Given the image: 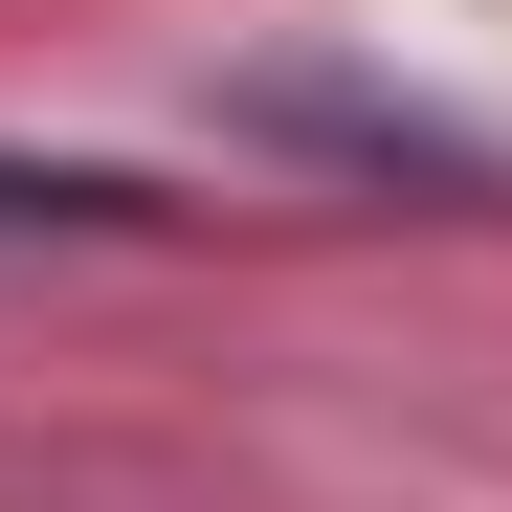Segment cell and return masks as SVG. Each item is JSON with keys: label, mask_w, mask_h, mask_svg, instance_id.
Masks as SVG:
<instances>
[{"label": "cell", "mask_w": 512, "mask_h": 512, "mask_svg": "<svg viewBox=\"0 0 512 512\" xmlns=\"http://www.w3.org/2000/svg\"><path fill=\"white\" fill-rule=\"evenodd\" d=\"M112 223H156V201L90 179V156H0V245H112Z\"/></svg>", "instance_id": "2"}, {"label": "cell", "mask_w": 512, "mask_h": 512, "mask_svg": "<svg viewBox=\"0 0 512 512\" xmlns=\"http://www.w3.org/2000/svg\"><path fill=\"white\" fill-rule=\"evenodd\" d=\"M245 134L268 156H334V179H423V201H512V156L423 90H357V67H245Z\"/></svg>", "instance_id": "1"}]
</instances>
